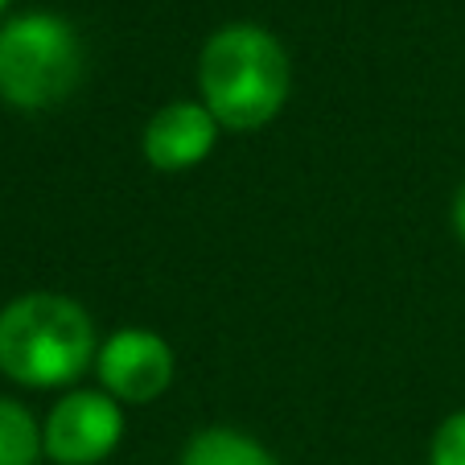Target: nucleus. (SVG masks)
<instances>
[{"label":"nucleus","instance_id":"obj_7","mask_svg":"<svg viewBox=\"0 0 465 465\" xmlns=\"http://www.w3.org/2000/svg\"><path fill=\"white\" fill-rule=\"evenodd\" d=\"M177 465H276V457L255 437H247V432L214 424V429L193 432V437L185 440Z\"/></svg>","mask_w":465,"mask_h":465},{"label":"nucleus","instance_id":"obj_5","mask_svg":"<svg viewBox=\"0 0 465 465\" xmlns=\"http://www.w3.org/2000/svg\"><path fill=\"white\" fill-rule=\"evenodd\" d=\"M99 383L120 404H153L173 383V346L153 330H115L95 354Z\"/></svg>","mask_w":465,"mask_h":465},{"label":"nucleus","instance_id":"obj_1","mask_svg":"<svg viewBox=\"0 0 465 465\" xmlns=\"http://www.w3.org/2000/svg\"><path fill=\"white\" fill-rule=\"evenodd\" d=\"M198 91L206 112L227 132H255L272 124L292 91L289 50L263 25H223L198 54Z\"/></svg>","mask_w":465,"mask_h":465},{"label":"nucleus","instance_id":"obj_6","mask_svg":"<svg viewBox=\"0 0 465 465\" xmlns=\"http://www.w3.org/2000/svg\"><path fill=\"white\" fill-rule=\"evenodd\" d=\"M219 120L206 112V104L177 99L149 120L141 149L157 173H185V169L203 165L211 157L214 144H219Z\"/></svg>","mask_w":465,"mask_h":465},{"label":"nucleus","instance_id":"obj_3","mask_svg":"<svg viewBox=\"0 0 465 465\" xmlns=\"http://www.w3.org/2000/svg\"><path fill=\"white\" fill-rule=\"evenodd\" d=\"M87 50L71 21L21 13L0 25V99L21 112H50L79 91Z\"/></svg>","mask_w":465,"mask_h":465},{"label":"nucleus","instance_id":"obj_11","mask_svg":"<svg viewBox=\"0 0 465 465\" xmlns=\"http://www.w3.org/2000/svg\"><path fill=\"white\" fill-rule=\"evenodd\" d=\"M5 5H9V0H0V13H5Z\"/></svg>","mask_w":465,"mask_h":465},{"label":"nucleus","instance_id":"obj_10","mask_svg":"<svg viewBox=\"0 0 465 465\" xmlns=\"http://www.w3.org/2000/svg\"><path fill=\"white\" fill-rule=\"evenodd\" d=\"M453 231H457V239L465 243V182H461V190H457V198H453Z\"/></svg>","mask_w":465,"mask_h":465},{"label":"nucleus","instance_id":"obj_4","mask_svg":"<svg viewBox=\"0 0 465 465\" xmlns=\"http://www.w3.org/2000/svg\"><path fill=\"white\" fill-rule=\"evenodd\" d=\"M124 440V404L107 391H71L50 408L42 445L54 465H99Z\"/></svg>","mask_w":465,"mask_h":465},{"label":"nucleus","instance_id":"obj_9","mask_svg":"<svg viewBox=\"0 0 465 465\" xmlns=\"http://www.w3.org/2000/svg\"><path fill=\"white\" fill-rule=\"evenodd\" d=\"M429 465H465V408L440 420L429 445Z\"/></svg>","mask_w":465,"mask_h":465},{"label":"nucleus","instance_id":"obj_2","mask_svg":"<svg viewBox=\"0 0 465 465\" xmlns=\"http://www.w3.org/2000/svg\"><path fill=\"white\" fill-rule=\"evenodd\" d=\"M91 313L62 292H25L0 309V375L21 387H66L95 367Z\"/></svg>","mask_w":465,"mask_h":465},{"label":"nucleus","instance_id":"obj_8","mask_svg":"<svg viewBox=\"0 0 465 465\" xmlns=\"http://www.w3.org/2000/svg\"><path fill=\"white\" fill-rule=\"evenodd\" d=\"M45 453L42 424L17 400H0V465H37Z\"/></svg>","mask_w":465,"mask_h":465}]
</instances>
